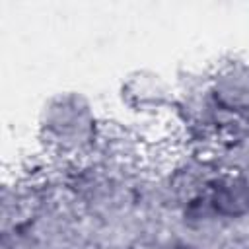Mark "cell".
<instances>
[{"instance_id":"obj_1","label":"cell","mask_w":249,"mask_h":249,"mask_svg":"<svg viewBox=\"0 0 249 249\" xmlns=\"http://www.w3.org/2000/svg\"><path fill=\"white\" fill-rule=\"evenodd\" d=\"M37 136L53 156L76 160L99 146L103 130L89 97L68 89L53 93L43 103L37 117Z\"/></svg>"},{"instance_id":"obj_3","label":"cell","mask_w":249,"mask_h":249,"mask_svg":"<svg viewBox=\"0 0 249 249\" xmlns=\"http://www.w3.org/2000/svg\"><path fill=\"white\" fill-rule=\"evenodd\" d=\"M121 105L138 117H156L175 103L169 82L156 70L138 68L128 72L119 84Z\"/></svg>"},{"instance_id":"obj_5","label":"cell","mask_w":249,"mask_h":249,"mask_svg":"<svg viewBox=\"0 0 249 249\" xmlns=\"http://www.w3.org/2000/svg\"><path fill=\"white\" fill-rule=\"evenodd\" d=\"M169 249H198V247L193 243H187V241H179V243H173Z\"/></svg>"},{"instance_id":"obj_2","label":"cell","mask_w":249,"mask_h":249,"mask_svg":"<svg viewBox=\"0 0 249 249\" xmlns=\"http://www.w3.org/2000/svg\"><path fill=\"white\" fill-rule=\"evenodd\" d=\"M204 95L212 111L249 121V60L231 56L222 60L206 78Z\"/></svg>"},{"instance_id":"obj_4","label":"cell","mask_w":249,"mask_h":249,"mask_svg":"<svg viewBox=\"0 0 249 249\" xmlns=\"http://www.w3.org/2000/svg\"><path fill=\"white\" fill-rule=\"evenodd\" d=\"M200 198L210 218L243 220L249 218V177L241 171H218L200 189Z\"/></svg>"}]
</instances>
